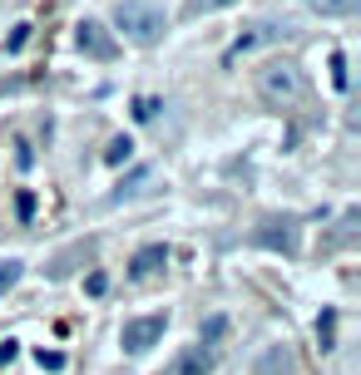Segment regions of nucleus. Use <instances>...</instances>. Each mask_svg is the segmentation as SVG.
Segmentation results:
<instances>
[{
	"mask_svg": "<svg viewBox=\"0 0 361 375\" xmlns=\"http://www.w3.org/2000/svg\"><path fill=\"white\" fill-rule=\"evenodd\" d=\"M257 99H262L267 109H277V114L297 109V104L307 99L302 65H297V60H267V65L257 70Z\"/></svg>",
	"mask_w": 361,
	"mask_h": 375,
	"instance_id": "obj_1",
	"label": "nucleus"
},
{
	"mask_svg": "<svg viewBox=\"0 0 361 375\" xmlns=\"http://www.w3.org/2000/svg\"><path fill=\"white\" fill-rule=\"evenodd\" d=\"M114 30L129 45H158L163 30H168V20H163V10L153 0H119L114 5Z\"/></svg>",
	"mask_w": 361,
	"mask_h": 375,
	"instance_id": "obj_2",
	"label": "nucleus"
},
{
	"mask_svg": "<svg viewBox=\"0 0 361 375\" xmlns=\"http://www.w3.org/2000/svg\"><path fill=\"white\" fill-rule=\"evenodd\" d=\"M163 331H168V316L163 311H153V316H134V321H124L119 326V346L129 356H144V351H153L158 341H163Z\"/></svg>",
	"mask_w": 361,
	"mask_h": 375,
	"instance_id": "obj_3",
	"label": "nucleus"
},
{
	"mask_svg": "<svg viewBox=\"0 0 361 375\" xmlns=\"http://www.w3.org/2000/svg\"><path fill=\"white\" fill-rule=\"evenodd\" d=\"M297 242H302V222L297 217H262L257 227H252V247H267V252H297Z\"/></svg>",
	"mask_w": 361,
	"mask_h": 375,
	"instance_id": "obj_4",
	"label": "nucleus"
},
{
	"mask_svg": "<svg viewBox=\"0 0 361 375\" xmlns=\"http://www.w3.org/2000/svg\"><path fill=\"white\" fill-rule=\"evenodd\" d=\"M292 35V25L287 20H252L247 30H242L238 40L228 45V65L238 60V55H247V50H257V45H272V40H287Z\"/></svg>",
	"mask_w": 361,
	"mask_h": 375,
	"instance_id": "obj_5",
	"label": "nucleus"
},
{
	"mask_svg": "<svg viewBox=\"0 0 361 375\" xmlns=\"http://www.w3.org/2000/svg\"><path fill=\"white\" fill-rule=\"evenodd\" d=\"M75 45H80L90 60H114V55H119L114 30H104L99 20H80V25H75Z\"/></svg>",
	"mask_w": 361,
	"mask_h": 375,
	"instance_id": "obj_6",
	"label": "nucleus"
},
{
	"mask_svg": "<svg viewBox=\"0 0 361 375\" xmlns=\"http://www.w3.org/2000/svg\"><path fill=\"white\" fill-rule=\"evenodd\" d=\"M213 366H218V346L193 341V346H183V351L163 366V375H213Z\"/></svg>",
	"mask_w": 361,
	"mask_h": 375,
	"instance_id": "obj_7",
	"label": "nucleus"
},
{
	"mask_svg": "<svg viewBox=\"0 0 361 375\" xmlns=\"http://www.w3.org/2000/svg\"><path fill=\"white\" fill-rule=\"evenodd\" d=\"M297 371V356L287 341H267L257 356H252V375H292Z\"/></svg>",
	"mask_w": 361,
	"mask_h": 375,
	"instance_id": "obj_8",
	"label": "nucleus"
},
{
	"mask_svg": "<svg viewBox=\"0 0 361 375\" xmlns=\"http://www.w3.org/2000/svg\"><path fill=\"white\" fill-rule=\"evenodd\" d=\"M163 267H168V247H163V242H149V247H139V252L129 257V277H134V281L158 277Z\"/></svg>",
	"mask_w": 361,
	"mask_h": 375,
	"instance_id": "obj_9",
	"label": "nucleus"
},
{
	"mask_svg": "<svg viewBox=\"0 0 361 375\" xmlns=\"http://www.w3.org/2000/svg\"><path fill=\"white\" fill-rule=\"evenodd\" d=\"M95 252H99V242H95V237H85V242H70L60 257H50V267H45V272L60 281V277H70V272H75V262H95Z\"/></svg>",
	"mask_w": 361,
	"mask_h": 375,
	"instance_id": "obj_10",
	"label": "nucleus"
},
{
	"mask_svg": "<svg viewBox=\"0 0 361 375\" xmlns=\"http://www.w3.org/2000/svg\"><path fill=\"white\" fill-rule=\"evenodd\" d=\"M149 183H153V168L144 163V168H134L129 178H119V188L109 192V202H124V197H139V192H144V188H149Z\"/></svg>",
	"mask_w": 361,
	"mask_h": 375,
	"instance_id": "obj_11",
	"label": "nucleus"
},
{
	"mask_svg": "<svg viewBox=\"0 0 361 375\" xmlns=\"http://www.w3.org/2000/svg\"><path fill=\"white\" fill-rule=\"evenodd\" d=\"M361 0H307V10H317V15H327V20H342V15H357Z\"/></svg>",
	"mask_w": 361,
	"mask_h": 375,
	"instance_id": "obj_12",
	"label": "nucleus"
},
{
	"mask_svg": "<svg viewBox=\"0 0 361 375\" xmlns=\"http://www.w3.org/2000/svg\"><path fill=\"white\" fill-rule=\"evenodd\" d=\"M357 222H361V212H357V207H352V212H347V217L337 222V232L327 237V247H332V252H337V247H347V242L357 237Z\"/></svg>",
	"mask_w": 361,
	"mask_h": 375,
	"instance_id": "obj_13",
	"label": "nucleus"
},
{
	"mask_svg": "<svg viewBox=\"0 0 361 375\" xmlns=\"http://www.w3.org/2000/svg\"><path fill=\"white\" fill-rule=\"evenodd\" d=\"M129 153H134V138L129 134H119V138H109V148H104V163H129Z\"/></svg>",
	"mask_w": 361,
	"mask_h": 375,
	"instance_id": "obj_14",
	"label": "nucleus"
},
{
	"mask_svg": "<svg viewBox=\"0 0 361 375\" xmlns=\"http://www.w3.org/2000/svg\"><path fill=\"white\" fill-rule=\"evenodd\" d=\"M223 331H228V316H208V321L198 326V341H203V346H218Z\"/></svg>",
	"mask_w": 361,
	"mask_h": 375,
	"instance_id": "obj_15",
	"label": "nucleus"
},
{
	"mask_svg": "<svg viewBox=\"0 0 361 375\" xmlns=\"http://www.w3.org/2000/svg\"><path fill=\"white\" fill-rule=\"evenodd\" d=\"M317 341H322V351L337 346V311H322L317 316Z\"/></svg>",
	"mask_w": 361,
	"mask_h": 375,
	"instance_id": "obj_16",
	"label": "nucleus"
},
{
	"mask_svg": "<svg viewBox=\"0 0 361 375\" xmlns=\"http://www.w3.org/2000/svg\"><path fill=\"white\" fill-rule=\"evenodd\" d=\"M158 109H163V99H153V94L134 99V119H139V124H153V119H158Z\"/></svg>",
	"mask_w": 361,
	"mask_h": 375,
	"instance_id": "obj_17",
	"label": "nucleus"
},
{
	"mask_svg": "<svg viewBox=\"0 0 361 375\" xmlns=\"http://www.w3.org/2000/svg\"><path fill=\"white\" fill-rule=\"evenodd\" d=\"M20 272H25V262H20V257H5V262H0V296L20 281Z\"/></svg>",
	"mask_w": 361,
	"mask_h": 375,
	"instance_id": "obj_18",
	"label": "nucleus"
},
{
	"mask_svg": "<svg viewBox=\"0 0 361 375\" xmlns=\"http://www.w3.org/2000/svg\"><path fill=\"white\" fill-rule=\"evenodd\" d=\"M35 366L50 371V375H60L65 371V351H45V346H40V351H35Z\"/></svg>",
	"mask_w": 361,
	"mask_h": 375,
	"instance_id": "obj_19",
	"label": "nucleus"
},
{
	"mask_svg": "<svg viewBox=\"0 0 361 375\" xmlns=\"http://www.w3.org/2000/svg\"><path fill=\"white\" fill-rule=\"evenodd\" d=\"M228 5H238V0H188L183 10H188V15L198 20V15H213V10H228Z\"/></svg>",
	"mask_w": 361,
	"mask_h": 375,
	"instance_id": "obj_20",
	"label": "nucleus"
},
{
	"mask_svg": "<svg viewBox=\"0 0 361 375\" xmlns=\"http://www.w3.org/2000/svg\"><path fill=\"white\" fill-rule=\"evenodd\" d=\"M332 85H337V89H347V85H352V75H347V55H342V50L332 55Z\"/></svg>",
	"mask_w": 361,
	"mask_h": 375,
	"instance_id": "obj_21",
	"label": "nucleus"
},
{
	"mask_svg": "<svg viewBox=\"0 0 361 375\" xmlns=\"http://www.w3.org/2000/svg\"><path fill=\"white\" fill-rule=\"evenodd\" d=\"M15 217H20V222H30V217H35V192H30V188H25V192H15Z\"/></svg>",
	"mask_w": 361,
	"mask_h": 375,
	"instance_id": "obj_22",
	"label": "nucleus"
},
{
	"mask_svg": "<svg viewBox=\"0 0 361 375\" xmlns=\"http://www.w3.org/2000/svg\"><path fill=\"white\" fill-rule=\"evenodd\" d=\"M25 40H30V25H15V30H10V35H5V50H10V55H15V50H20V45H25Z\"/></svg>",
	"mask_w": 361,
	"mask_h": 375,
	"instance_id": "obj_23",
	"label": "nucleus"
},
{
	"mask_svg": "<svg viewBox=\"0 0 361 375\" xmlns=\"http://www.w3.org/2000/svg\"><path fill=\"white\" fill-rule=\"evenodd\" d=\"M104 286H109V277H104V272H90V277H85V291H90V296H99Z\"/></svg>",
	"mask_w": 361,
	"mask_h": 375,
	"instance_id": "obj_24",
	"label": "nucleus"
},
{
	"mask_svg": "<svg viewBox=\"0 0 361 375\" xmlns=\"http://www.w3.org/2000/svg\"><path fill=\"white\" fill-rule=\"evenodd\" d=\"M15 356H20V341H0V371H5Z\"/></svg>",
	"mask_w": 361,
	"mask_h": 375,
	"instance_id": "obj_25",
	"label": "nucleus"
}]
</instances>
